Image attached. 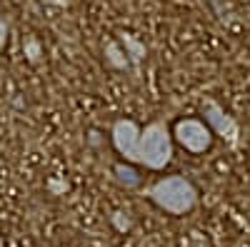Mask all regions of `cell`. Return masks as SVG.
Returning <instances> with one entry per match:
<instances>
[{
  "instance_id": "cell-1",
  "label": "cell",
  "mask_w": 250,
  "mask_h": 247,
  "mask_svg": "<svg viewBox=\"0 0 250 247\" xmlns=\"http://www.w3.org/2000/svg\"><path fill=\"white\" fill-rule=\"evenodd\" d=\"M110 142L125 162L143 165L145 170H165L173 160V133L165 120L140 128L135 120L120 117L110 128Z\"/></svg>"
},
{
  "instance_id": "cell-2",
  "label": "cell",
  "mask_w": 250,
  "mask_h": 247,
  "mask_svg": "<svg viewBox=\"0 0 250 247\" xmlns=\"http://www.w3.org/2000/svg\"><path fill=\"white\" fill-rule=\"evenodd\" d=\"M145 197L163 212L180 217V215H188L198 205L200 192L193 185V180H188L185 175H165L145 190Z\"/></svg>"
},
{
  "instance_id": "cell-3",
  "label": "cell",
  "mask_w": 250,
  "mask_h": 247,
  "mask_svg": "<svg viewBox=\"0 0 250 247\" xmlns=\"http://www.w3.org/2000/svg\"><path fill=\"white\" fill-rule=\"evenodd\" d=\"M200 120L205 122L208 128H210V133L215 137H220L225 145H230V148H238V142H240V122L228 113L218 100L213 97H205L200 102Z\"/></svg>"
},
{
  "instance_id": "cell-4",
  "label": "cell",
  "mask_w": 250,
  "mask_h": 247,
  "mask_svg": "<svg viewBox=\"0 0 250 247\" xmlns=\"http://www.w3.org/2000/svg\"><path fill=\"white\" fill-rule=\"evenodd\" d=\"M170 133H173V140L190 155H205L208 150L213 148V140H215L210 128H208L200 117H183V120H178Z\"/></svg>"
},
{
  "instance_id": "cell-5",
  "label": "cell",
  "mask_w": 250,
  "mask_h": 247,
  "mask_svg": "<svg viewBox=\"0 0 250 247\" xmlns=\"http://www.w3.org/2000/svg\"><path fill=\"white\" fill-rule=\"evenodd\" d=\"M113 180L120 185V188H125V190L140 188V182H143L140 172H138L135 168H130L128 162H115V165H113Z\"/></svg>"
},
{
  "instance_id": "cell-6",
  "label": "cell",
  "mask_w": 250,
  "mask_h": 247,
  "mask_svg": "<svg viewBox=\"0 0 250 247\" xmlns=\"http://www.w3.org/2000/svg\"><path fill=\"white\" fill-rule=\"evenodd\" d=\"M118 43H120V48L125 50V55H128V60H130L133 65H140L143 57L148 55L145 45L140 43L135 35H130V33H118Z\"/></svg>"
},
{
  "instance_id": "cell-7",
  "label": "cell",
  "mask_w": 250,
  "mask_h": 247,
  "mask_svg": "<svg viewBox=\"0 0 250 247\" xmlns=\"http://www.w3.org/2000/svg\"><path fill=\"white\" fill-rule=\"evenodd\" d=\"M105 63L115 70H128L130 68V60H128V55H125V50L120 48L118 40H110V43L105 45Z\"/></svg>"
},
{
  "instance_id": "cell-8",
  "label": "cell",
  "mask_w": 250,
  "mask_h": 247,
  "mask_svg": "<svg viewBox=\"0 0 250 247\" xmlns=\"http://www.w3.org/2000/svg\"><path fill=\"white\" fill-rule=\"evenodd\" d=\"M8 33H10V28H8V20L0 15V53L5 50V45H8Z\"/></svg>"
},
{
  "instance_id": "cell-9",
  "label": "cell",
  "mask_w": 250,
  "mask_h": 247,
  "mask_svg": "<svg viewBox=\"0 0 250 247\" xmlns=\"http://www.w3.org/2000/svg\"><path fill=\"white\" fill-rule=\"evenodd\" d=\"M0 247H5V240H3V235H0Z\"/></svg>"
}]
</instances>
